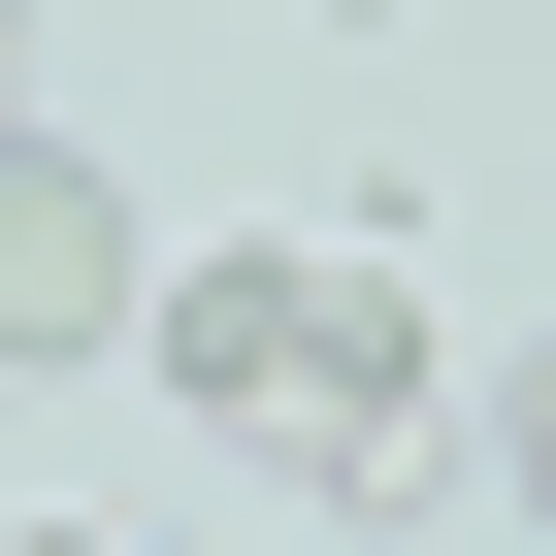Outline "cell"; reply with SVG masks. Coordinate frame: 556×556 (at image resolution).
Masks as SVG:
<instances>
[{
  "mask_svg": "<svg viewBox=\"0 0 556 556\" xmlns=\"http://www.w3.org/2000/svg\"><path fill=\"white\" fill-rule=\"evenodd\" d=\"M229 458H295V491H426L458 458V361H426V295H393V262H328V229H229L197 262V295L131 328Z\"/></svg>",
  "mask_w": 556,
  "mask_h": 556,
  "instance_id": "1",
  "label": "cell"
},
{
  "mask_svg": "<svg viewBox=\"0 0 556 556\" xmlns=\"http://www.w3.org/2000/svg\"><path fill=\"white\" fill-rule=\"evenodd\" d=\"M164 328V262H131V197L66 164V131H0V361H131Z\"/></svg>",
  "mask_w": 556,
  "mask_h": 556,
  "instance_id": "2",
  "label": "cell"
},
{
  "mask_svg": "<svg viewBox=\"0 0 556 556\" xmlns=\"http://www.w3.org/2000/svg\"><path fill=\"white\" fill-rule=\"evenodd\" d=\"M491 458H523V491H556V361H491Z\"/></svg>",
  "mask_w": 556,
  "mask_h": 556,
  "instance_id": "3",
  "label": "cell"
},
{
  "mask_svg": "<svg viewBox=\"0 0 556 556\" xmlns=\"http://www.w3.org/2000/svg\"><path fill=\"white\" fill-rule=\"evenodd\" d=\"M0 556H99V523H0Z\"/></svg>",
  "mask_w": 556,
  "mask_h": 556,
  "instance_id": "4",
  "label": "cell"
},
{
  "mask_svg": "<svg viewBox=\"0 0 556 556\" xmlns=\"http://www.w3.org/2000/svg\"><path fill=\"white\" fill-rule=\"evenodd\" d=\"M0 66H34V34H0ZM0 131H34V99H0Z\"/></svg>",
  "mask_w": 556,
  "mask_h": 556,
  "instance_id": "5",
  "label": "cell"
}]
</instances>
